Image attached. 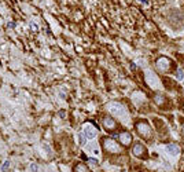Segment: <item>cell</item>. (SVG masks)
<instances>
[{
  "label": "cell",
  "mask_w": 184,
  "mask_h": 172,
  "mask_svg": "<svg viewBox=\"0 0 184 172\" xmlns=\"http://www.w3.org/2000/svg\"><path fill=\"white\" fill-rule=\"evenodd\" d=\"M135 130H136L137 135L140 138H143L144 141H153L154 138V131L153 127L146 118H139L135 121Z\"/></svg>",
  "instance_id": "6da1fadb"
},
{
  "label": "cell",
  "mask_w": 184,
  "mask_h": 172,
  "mask_svg": "<svg viewBox=\"0 0 184 172\" xmlns=\"http://www.w3.org/2000/svg\"><path fill=\"white\" fill-rule=\"evenodd\" d=\"M173 66H175L173 61L170 58H168V56H159L155 61V68H157L158 72H161V73H170V72L175 69Z\"/></svg>",
  "instance_id": "7a4b0ae2"
},
{
  "label": "cell",
  "mask_w": 184,
  "mask_h": 172,
  "mask_svg": "<svg viewBox=\"0 0 184 172\" xmlns=\"http://www.w3.org/2000/svg\"><path fill=\"white\" fill-rule=\"evenodd\" d=\"M107 109H109V112L111 114H114V116H117L120 118H124V120H127L128 118V114H127V110L124 109L122 105H120L117 102H111L107 105Z\"/></svg>",
  "instance_id": "3957f363"
},
{
  "label": "cell",
  "mask_w": 184,
  "mask_h": 172,
  "mask_svg": "<svg viewBox=\"0 0 184 172\" xmlns=\"http://www.w3.org/2000/svg\"><path fill=\"white\" fill-rule=\"evenodd\" d=\"M132 154L135 157H137V158H140V160H147L148 158V150H147V147L144 146L143 143H140V142H136L133 145Z\"/></svg>",
  "instance_id": "277c9868"
},
{
  "label": "cell",
  "mask_w": 184,
  "mask_h": 172,
  "mask_svg": "<svg viewBox=\"0 0 184 172\" xmlns=\"http://www.w3.org/2000/svg\"><path fill=\"white\" fill-rule=\"evenodd\" d=\"M103 147H104L106 151L111 153V154L121 151V146L115 141L111 139V138H104V139H103Z\"/></svg>",
  "instance_id": "5b68a950"
},
{
  "label": "cell",
  "mask_w": 184,
  "mask_h": 172,
  "mask_svg": "<svg viewBox=\"0 0 184 172\" xmlns=\"http://www.w3.org/2000/svg\"><path fill=\"white\" fill-rule=\"evenodd\" d=\"M83 133L84 136L87 138V139H94V138H96V135H98V131H96V128L92 125V124H85L84 125V130H83Z\"/></svg>",
  "instance_id": "8992f818"
},
{
  "label": "cell",
  "mask_w": 184,
  "mask_h": 172,
  "mask_svg": "<svg viewBox=\"0 0 184 172\" xmlns=\"http://www.w3.org/2000/svg\"><path fill=\"white\" fill-rule=\"evenodd\" d=\"M146 81H147V84L150 85L151 88H157L158 85H159V80L157 79V76L154 74V72H151V70H147L146 72Z\"/></svg>",
  "instance_id": "52a82bcc"
},
{
  "label": "cell",
  "mask_w": 184,
  "mask_h": 172,
  "mask_svg": "<svg viewBox=\"0 0 184 172\" xmlns=\"http://www.w3.org/2000/svg\"><path fill=\"white\" fill-rule=\"evenodd\" d=\"M153 121H154V125H155V130L158 131V133H159V135H163V133H166V132H168V128H166V124H165V121H162L161 118H158V117H155Z\"/></svg>",
  "instance_id": "ba28073f"
},
{
  "label": "cell",
  "mask_w": 184,
  "mask_h": 172,
  "mask_svg": "<svg viewBox=\"0 0 184 172\" xmlns=\"http://www.w3.org/2000/svg\"><path fill=\"white\" fill-rule=\"evenodd\" d=\"M165 151L170 157H177L179 154H180V147H179L176 143H169V145L165 146Z\"/></svg>",
  "instance_id": "9c48e42d"
},
{
  "label": "cell",
  "mask_w": 184,
  "mask_h": 172,
  "mask_svg": "<svg viewBox=\"0 0 184 172\" xmlns=\"http://www.w3.org/2000/svg\"><path fill=\"white\" fill-rule=\"evenodd\" d=\"M118 139H120V143L122 146H129L130 143H132V135H130V132H121L120 135H118Z\"/></svg>",
  "instance_id": "30bf717a"
},
{
  "label": "cell",
  "mask_w": 184,
  "mask_h": 172,
  "mask_svg": "<svg viewBox=\"0 0 184 172\" xmlns=\"http://www.w3.org/2000/svg\"><path fill=\"white\" fill-rule=\"evenodd\" d=\"M162 83H163V85L166 87V90H169V91H180V87L176 84V81H173V80H170V79L163 77V79H162Z\"/></svg>",
  "instance_id": "8fae6325"
},
{
  "label": "cell",
  "mask_w": 184,
  "mask_h": 172,
  "mask_svg": "<svg viewBox=\"0 0 184 172\" xmlns=\"http://www.w3.org/2000/svg\"><path fill=\"white\" fill-rule=\"evenodd\" d=\"M154 102H155V105H157L158 107L163 109V107H165V105H166V102H168V98H166L163 94L157 92L155 97H154Z\"/></svg>",
  "instance_id": "7c38bea8"
},
{
  "label": "cell",
  "mask_w": 184,
  "mask_h": 172,
  "mask_svg": "<svg viewBox=\"0 0 184 172\" xmlns=\"http://www.w3.org/2000/svg\"><path fill=\"white\" fill-rule=\"evenodd\" d=\"M103 125L106 130H114L115 128V121L111 117H104L103 118Z\"/></svg>",
  "instance_id": "4fadbf2b"
},
{
  "label": "cell",
  "mask_w": 184,
  "mask_h": 172,
  "mask_svg": "<svg viewBox=\"0 0 184 172\" xmlns=\"http://www.w3.org/2000/svg\"><path fill=\"white\" fill-rule=\"evenodd\" d=\"M175 76H176V80L177 81H183L184 80V72H183V69H176L175 70Z\"/></svg>",
  "instance_id": "5bb4252c"
},
{
  "label": "cell",
  "mask_w": 184,
  "mask_h": 172,
  "mask_svg": "<svg viewBox=\"0 0 184 172\" xmlns=\"http://www.w3.org/2000/svg\"><path fill=\"white\" fill-rule=\"evenodd\" d=\"M74 172H88V169H87V167L85 165H76V168H74Z\"/></svg>",
  "instance_id": "9a60e30c"
},
{
  "label": "cell",
  "mask_w": 184,
  "mask_h": 172,
  "mask_svg": "<svg viewBox=\"0 0 184 172\" xmlns=\"http://www.w3.org/2000/svg\"><path fill=\"white\" fill-rule=\"evenodd\" d=\"M85 139H87V138L84 136V133L81 132L80 135H78V141H80V145H81V146H84V145H85Z\"/></svg>",
  "instance_id": "2e32d148"
},
{
  "label": "cell",
  "mask_w": 184,
  "mask_h": 172,
  "mask_svg": "<svg viewBox=\"0 0 184 172\" xmlns=\"http://www.w3.org/2000/svg\"><path fill=\"white\" fill-rule=\"evenodd\" d=\"M8 168H10V161H6V162H4V165H3V168H2V171L3 172H7Z\"/></svg>",
  "instance_id": "e0dca14e"
},
{
  "label": "cell",
  "mask_w": 184,
  "mask_h": 172,
  "mask_svg": "<svg viewBox=\"0 0 184 172\" xmlns=\"http://www.w3.org/2000/svg\"><path fill=\"white\" fill-rule=\"evenodd\" d=\"M30 171H32V172H37V171H38L37 164H30Z\"/></svg>",
  "instance_id": "ac0fdd59"
},
{
  "label": "cell",
  "mask_w": 184,
  "mask_h": 172,
  "mask_svg": "<svg viewBox=\"0 0 184 172\" xmlns=\"http://www.w3.org/2000/svg\"><path fill=\"white\" fill-rule=\"evenodd\" d=\"M139 2L142 3V4H144V6H148V4H150V3H148V0H139Z\"/></svg>",
  "instance_id": "d6986e66"
},
{
  "label": "cell",
  "mask_w": 184,
  "mask_h": 172,
  "mask_svg": "<svg viewBox=\"0 0 184 172\" xmlns=\"http://www.w3.org/2000/svg\"><path fill=\"white\" fill-rule=\"evenodd\" d=\"M181 110H183V112H184V102H183V103H181Z\"/></svg>",
  "instance_id": "ffe728a7"
}]
</instances>
